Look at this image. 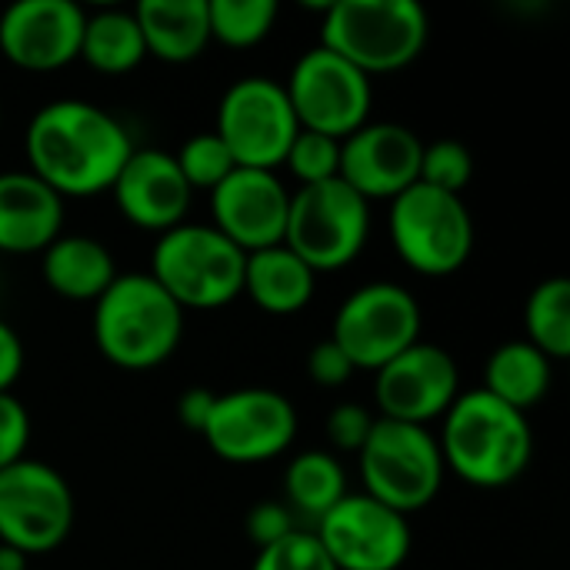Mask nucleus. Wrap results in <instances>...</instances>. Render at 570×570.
Returning <instances> with one entry per match:
<instances>
[{
	"label": "nucleus",
	"instance_id": "1",
	"mask_svg": "<svg viewBox=\"0 0 570 570\" xmlns=\"http://www.w3.org/2000/svg\"><path fill=\"white\" fill-rule=\"evenodd\" d=\"M27 170L63 204L107 194L134 154L127 127L104 107L77 97L43 104L23 134Z\"/></svg>",
	"mask_w": 570,
	"mask_h": 570
},
{
	"label": "nucleus",
	"instance_id": "2",
	"mask_svg": "<svg viewBox=\"0 0 570 570\" xmlns=\"http://www.w3.org/2000/svg\"><path fill=\"white\" fill-rule=\"evenodd\" d=\"M438 448L444 468L464 484L498 491L524 478L534 454V434L528 414L491 397L484 387H471L461 391L441 417Z\"/></svg>",
	"mask_w": 570,
	"mask_h": 570
},
{
	"label": "nucleus",
	"instance_id": "3",
	"mask_svg": "<svg viewBox=\"0 0 570 570\" xmlns=\"http://www.w3.org/2000/svg\"><path fill=\"white\" fill-rule=\"evenodd\" d=\"M94 344L120 371H154L184 341V311L150 274H117L94 301Z\"/></svg>",
	"mask_w": 570,
	"mask_h": 570
},
{
	"label": "nucleus",
	"instance_id": "4",
	"mask_svg": "<svg viewBox=\"0 0 570 570\" xmlns=\"http://www.w3.org/2000/svg\"><path fill=\"white\" fill-rule=\"evenodd\" d=\"M431 37V17L417 0H337L327 3L321 47L361 73H397L411 67Z\"/></svg>",
	"mask_w": 570,
	"mask_h": 570
},
{
	"label": "nucleus",
	"instance_id": "5",
	"mask_svg": "<svg viewBox=\"0 0 570 570\" xmlns=\"http://www.w3.org/2000/svg\"><path fill=\"white\" fill-rule=\"evenodd\" d=\"M247 254L210 224H177L150 250V277L187 311H220L244 297Z\"/></svg>",
	"mask_w": 570,
	"mask_h": 570
},
{
	"label": "nucleus",
	"instance_id": "6",
	"mask_svg": "<svg viewBox=\"0 0 570 570\" xmlns=\"http://www.w3.org/2000/svg\"><path fill=\"white\" fill-rule=\"evenodd\" d=\"M364 494L411 518L424 511L444 488L448 468L431 428L377 417L367 444L357 454Z\"/></svg>",
	"mask_w": 570,
	"mask_h": 570
},
{
	"label": "nucleus",
	"instance_id": "7",
	"mask_svg": "<svg viewBox=\"0 0 570 570\" xmlns=\"http://www.w3.org/2000/svg\"><path fill=\"white\" fill-rule=\"evenodd\" d=\"M387 230L397 257L421 277H451L474 254V217L464 197L428 184H414L391 200Z\"/></svg>",
	"mask_w": 570,
	"mask_h": 570
},
{
	"label": "nucleus",
	"instance_id": "8",
	"mask_svg": "<svg viewBox=\"0 0 570 570\" xmlns=\"http://www.w3.org/2000/svg\"><path fill=\"white\" fill-rule=\"evenodd\" d=\"M371 240V204L341 177L297 187L291 194L284 244L314 271L334 274L351 267Z\"/></svg>",
	"mask_w": 570,
	"mask_h": 570
},
{
	"label": "nucleus",
	"instance_id": "9",
	"mask_svg": "<svg viewBox=\"0 0 570 570\" xmlns=\"http://www.w3.org/2000/svg\"><path fill=\"white\" fill-rule=\"evenodd\" d=\"M77 504L67 478L33 458L0 471V544L27 558L57 551L73 531Z\"/></svg>",
	"mask_w": 570,
	"mask_h": 570
},
{
	"label": "nucleus",
	"instance_id": "10",
	"mask_svg": "<svg viewBox=\"0 0 570 570\" xmlns=\"http://www.w3.org/2000/svg\"><path fill=\"white\" fill-rule=\"evenodd\" d=\"M421 304L394 281H371L344 297L334 314L331 341L357 371H381L387 361L421 341Z\"/></svg>",
	"mask_w": 570,
	"mask_h": 570
},
{
	"label": "nucleus",
	"instance_id": "11",
	"mask_svg": "<svg viewBox=\"0 0 570 570\" xmlns=\"http://www.w3.org/2000/svg\"><path fill=\"white\" fill-rule=\"evenodd\" d=\"M284 94L301 130L344 140L371 120V77L321 43L297 57Z\"/></svg>",
	"mask_w": 570,
	"mask_h": 570
},
{
	"label": "nucleus",
	"instance_id": "12",
	"mask_svg": "<svg viewBox=\"0 0 570 570\" xmlns=\"http://www.w3.org/2000/svg\"><path fill=\"white\" fill-rule=\"evenodd\" d=\"M297 130L301 127L284 83H277L274 77H240L224 90L217 104L214 134L224 140L237 167L277 170Z\"/></svg>",
	"mask_w": 570,
	"mask_h": 570
},
{
	"label": "nucleus",
	"instance_id": "13",
	"mask_svg": "<svg viewBox=\"0 0 570 570\" xmlns=\"http://www.w3.org/2000/svg\"><path fill=\"white\" fill-rule=\"evenodd\" d=\"M200 438L227 464H267L291 451L297 411L291 397L274 387H237L217 394Z\"/></svg>",
	"mask_w": 570,
	"mask_h": 570
},
{
	"label": "nucleus",
	"instance_id": "14",
	"mask_svg": "<svg viewBox=\"0 0 570 570\" xmlns=\"http://www.w3.org/2000/svg\"><path fill=\"white\" fill-rule=\"evenodd\" d=\"M337 570H401L411 558V518L381 501L347 494L311 531Z\"/></svg>",
	"mask_w": 570,
	"mask_h": 570
},
{
	"label": "nucleus",
	"instance_id": "15",
	"mask_svg": "<svg viewBox=\"0 0 570 570\" xmlns=\"http://www.w3.org/2000/svg\"><path fill=\"white\" fill-rule=\"evenodd\" d=\"M461 394L458 361L441 347L417 341L381 371H374V407L384 421L431 428Z\"/></svg>",
	"mask_w": 570,
	"mask_h": 570
},
{
	"label": "nucleus",
	"instance_id": "16",
	"mask_svg": "<svg viewBox=\"0 0 570 570\" xmlns=\"http://www.w3.org/2000/svg\"><path fill=\"white\" fill-rule=\"evenodd\" d=\"M424 140L394 120H367L341 140V180L371 200H394L421 177Z\"/></svg>",
	"mask_w": 570,
	"mask_h": 570
},
{
	"label": "nucleus",
	"instance_id": "17",
	"mask_svg": "<svg viewBox=\"0 0 570 570\" xmlns=\"http://www.w3.org/2000/svg\"><path fill=\"white\" fill-rule=\"evenodd\" d=\"M291 190L277 170L234 167L210 190V227L244 254L284 244Z\"/></svg>",
	"mask_w": 570,
	"mask_h": 570
},
{
	"label": "nucleus",
	"instance_id": "18",
	"mask_svg": "<svg viewBox=\"0 0 570 570\" xmlns=\"http://www.w3.org/2000/svg\"><path fill=\"white\" fill-rule=\"evenodd\" d=\"M87 10L73 0H17L0 13V53L7 63L50 73L80 60Z\"/></svg>",
	"mask_w": 570,
	"mask_h": 570
},
{
	"label": "nucleus",
	"instance_id": "19",
	"mask_svg": "<svg viewBox=\"0 0 570 570\" xmlns=\"http://www.w3.org/2000/svg\"><path fill=\"white\" fill-rule=\"evenodd\" d=\"M110 194L127 224L157 237L184 224L194 200L174 154L160 147H134Z\"/></svg>",
	"mask_w": 570,
	"mask_h": 570
},
{
	"label": "nucleus",
	"instance_id": "20",
	"mask_svg": "<svg viewBox=\"0 0 570 570\" xmlns=\"http://www.w3.org/2000/svg\"><path fill=\"white\" fill-rule=\"evenodd\" d=\"M63 234V200L30 170L0 174V254H43Z\"/></svg>",
	"mask_w": 570,
	"mask_h": 570
},
{
	"label": "nucleus",
	"instance_id": "21",
	"mask_svg": "<svg viewBox=\"0 0 570 570\" xmlns=\"http://www.w3.org/2000/svg\"><path fill=\"white\" fill-rule=\"evenodd\" d=\"M40 274L43 284L70 304H94L114 281H117V261L97 237L87 234H60L43 254H40Z\"/></svg>",
	"mask_w": 570,
	"mask_h": 570
},
{
	"label": "nucleus",
	"instance_id": "22",
	"mask_svg": "<svg viewBox=\"0 0 570 570\" xmlns=\"http://www.w3.org/2000/svg\"><path fill=\"white\" fill-rule=\"evenodd\" d=\"M134 17L147 57L160 63H190L210 43L207 0H140Z\"/></svg>",
	"mask_w": 570,
	"mask_h": 570
},
{
	"label": "nucleus",
	"instance_id": "23",
	"mask_svg": "<svg viewBox=\"0 0 570 570\" xmlns=\"http://www.w3.org/2000/svg\"><path fill=\"white\" fill-rule=\"evenodd\" d=\"M317 274L287 247L274 244L247 254L244 264V294L274 317H291L314 301Z\"/></svg>",
	"mask_w": 570,
	"mask_h": 570
},
{
	"label": "nucleus",
	"instance_id": "24",
	"mask_svg": "<svg viewBox=\"0 0 570 570\" xmlns=\"http://www.w3.org/2000/svg\"><path fill=\"white\" fill-rule=\"evenodd\" d=\"M551 381H554V364L521 337V341H504L501 347L491 351L481 387L491 397L504 401L508 407L528 414L548 397Z\"/></svg>",
	"mask_w": 570,
	"mask_h": 570
},
{
	"label": "nucleus",
	"instance_id": "25",
	"mask_svg": "<svg viewBox=\"0 0 570 570\" xmlns=\"http://www.w3.org/2000/svg\"><path fill=\"white\" fill-rule=\"evenodd\" d=\"M144 57H147V47H144L134 10L97 7L87 13L83 37H80V60L87 67L107 77H120V73L137 70Z\"/></svg>",
	"mask_w": 570,
	"mask_h": 570
},
{
	"label": "nucleus",
	"instance_id": "26",
	"mask_svg": "<svg viewBox=\"0 0 570 570\" xmlns=\"http://www.w3.org/2000/svg\"><path fill=\"white\" fill-rule=\"evenodd\" d=\"M347 471L331 451L294 454L284 471V504L294 518L317 524L334 504L347 498Z\"/></svg>",
	"mask_w": 570,
	"mask_h": 570
},
{
	"label": "nucleus",
	"instance_id": "27",
	"mask_svg": "<svg viewBox=\"0 0 570 570\" xmlns=\"http://www.w3.org/2000/svg\"><path fill=\"white\" fill-rule=\"evenodd\" d=\"M528 344H534L551 364L570 357V281L548 277L541 281L524 304Z\"/></svg>",
	"mask_w": 570,
	"mask_h": 570
},
{
	"label": "nucleus",
	"instance_id": "28",
	"mask_svg": "<svg viewBox=\"0 0 570 570\" xmlns=\"http://www.w3.org/2000/svg\"><path fill=\"white\" fill-rule=\"evenodd\" d=\"M281 7L274 0H207L210 40L230 50H250L271 37Z\"/></svg>",
	"mask_w": 570,
	"mask_h": 570
},
{
	"label": "nucleus",
	"instance_id": "29",
	"mask_svg": "<svg viewBox=\"0 0 570 570\" xmlns=\"http://www.w3.org/2000/svg\"><path fill=\"white\" fill-rule=\"evenodd\" d=\"M174 160H177L187 187L190 190H207V194L237 167L234 157H230V150L224 147V140L214 130L187 137L184 147L174 154Z\"/></svg>",
	"mask_w": 570,
	"mask_h": 570
},
{
	"label": "nucleus",
	"instance_id": "30",
	"mask_svg": "<svg viewBox=\"0 0 570 570\" xmlns=\"http://www.w3.org/2000/svg\"><path fill=\"white\" fill-rule=\"evenodd\" d=\"M284 167L301 187L334 180L341 174V140L314 134V130H297V137L287 147Z\"/></svg>",
	"mask_w": 570,
	"mask_h": 570
},
{
	"label": "nucleus",
	"instance_id": "31",
	"mask_svg": "<svg viewBox=\"0 0 570 570\" xmlns=\"http://www.w3.org/2000/svg\"><path fill=\"white\" fill-rule=\"evenodd\" d=\"M471 177H474V157L461 140L444 137V140L424 144L417 184H428L434 190L464 197V187L471 184Z\"/></svg>",
	"mask_w": 570,
	"mask_h": 570
},
{
	"label": "nucleus",
	"instance_id": "32",
	"mask_svg": "<svg viewBox=\"0 0 570 570\" xmlns=\"http://www.w3.org/2000/svg\"><path fill=\"white\" fill-rule=\"evenodd\" d=\"M250 570H337L311 531H294L291 538L257 551Z\"/></svg>",
	"mask_w": 570,
	"mask_h": 570
},
{
	"label": "nucleus",
	"instance_id": "33",
	"mask_svg": "<svg viewBox=\"0 0 570 570\" xmlns=\"http://www.w3.org/2000/svg\"><path fill=\"white\" fill-rule=\"evenodd\" d=\"M377 417L364 407V404H337L327 421H324V434L331 441L334 451L341 454H361V448L367 444L371 431H374Z\"/></svg>",
	"mask_w": 570,
	"mask_h": 570
},
{
	"label": "nucleus",
	"instance_id": "34",
	"mask_svg": "<svg viewBox=\"0 0 570 570\" xmlns=\"http://www.w3.org/2000/svg\"><path fill=\"white\" fill-rule=\"evenodd\" d=\"M244 531H247V541H254V548L264 551V548L291 538L301 528L284 501H257L244 518Z\"/></svg>",
	"mask_w": 570,
	"mask_h": 570
},
{
	"label": "nucleus",
	"instance_id": "35",
	"mask_svg": "<svg viewBox=\"0 0 570 570\" xmlns=\"http://www.w3.org/2000/svg\"><path fill=\"white\" fill-rule=\"evenodd\" d=\"M30 434L33 428H30V414L23 401L13 391L0 394V471L27 458Z\"/></svg>",
	"mask_w": 570,
	"mask_h": 570
},
{
	"label": "nucleus",
	"instance_id": "36",
	"mask_svg": "<svg viewBox=\"0 0 570 570\" xmlns=\"http://www.w3.org/2000/svg\"><path fill=\"white\" fill-rule=\"evenodd\" d=\"M307 374L317 387H344L357 374V367L331 337H324L307 354Z\"/></svg>",
	"mask_w": 570,
	"mask_h": 570
},
{
	"label": "nucleus",
	"instance_id": "37",
	"mask_svg": "<svg viewBox=\"0 0 570 570\" xmlns=\"http://www.w3.org/2000/svg\"><path fill=\"white\" fill-rule=\"evenodd\" d=\"M23 361H27V354H23L20 334L7 321H0V394L13 391V384L23 374Z\"/></svg>",
	"mask_w": 570,
	"mask_h": 570
},
{
	"label": "nucleus",
	"instance_id": "38",
	"mask_svg": "<svg viewBox=\"0 0 570 570\" xmlns=\"http://www.w3.org/2000/svg\"><path fill=\"white\" fill-rule=\"evenodd\" d=\"M214 401H217V394L207 391V387H190V391H184L180 401H177V421H180L187 431L204 434V428H207V421H210V411H214Z\"/></svg>",
	"mask_w": 570,
	"mask_h": 570
},
{
	"label": "nucleus",
	"instance_id": "39",
	"mask_svg": "<svg viewBox=\"0 0 570 570\" xmlns=\"http://www.w3.org/2000/svg\"><path fill=\"white\" fill-rule=\"evenodd\" d=\"M0 570H30V558L0 544Z\"/></svg>",
	"mask_w": 570,
	"mask_h": 570
},
{
	"label": "nucleus",
	"instance_id": "40",
	"mask_svg": "<svg viewBox=\"0 0 570 570\" xmlns=\"http://www.w3.org/2000/svg\"><path fill=\"white\" fill-rule=\"evenodd\" d=\"M0 120H3V110H0Z\"/></svg>",
	"mask_w": 570,
	"mask_h": 570
}]
</instances>
